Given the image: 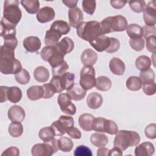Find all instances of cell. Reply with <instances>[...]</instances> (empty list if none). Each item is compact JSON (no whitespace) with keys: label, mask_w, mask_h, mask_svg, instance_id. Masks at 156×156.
<instances>
[{"label":"cell","mask_w":156,"mask_h":156,"mask_svg":"<svg viewBox=\"0 0 156 156\" xmlns=\"http://www.w3.org/2000/svg\"><path fill=\"white\" fill-rule=\"evenodd\" d=\"M55 46L61 54L65 55L66 54L70 53L73 50L74 48V43L70 38L65 37L62 38Z\"/></svg>","instance_id":"7402d4cb"},{"label":"cell","mask_w":156,"mask_h":156,"mask_svg":"<svg viewBox=\"0 0 156 156\" xmlns=\"http://www.w3.org/2000/svg\"><path fill=\"white\" fill-rule=\"evenodd\" d=\"M42 59L48 62L52 68L64 61L65 55L61 54L56 46H46L43 48L40 52Z\"/></svg>","instance_id":"5b68a950"},{"label":"cell","mask_w":156,"mask_h":156,"mask_svg":"<svg viewBox=\"0 0 156 156\" xmlns=\"http://www.w3.org/2000/svg\"><path fill=\"white\" fill-rule=\"evenodd\" d=\"M110 4L112 7L116 9H120L123 8L126 4L127 2L126 1H122V0H117V1H110Z\"/></svg>","instance_id":"91938a15"},{"label":"cell","mask_w":156,"mask_h":156,"mask_svg":"<svg viewBox=\"0 0 156 156\" xmlns=\"http://www.w3.org/2000/svg\"><path fill=\"white\" fill-rule=\"evenodd\" d=\"M55 13L53 8L48 6L43 7L37 12L36 17L38 22L45 23L51 21L55 18Z\"/></svg>","instance_id":"5bb4252c"},{"label":"cell","mask_w":156,"mask_h":156,"mask_svg":"<svg viewBox=\"0 0 156 156\" xmlns=\"http://www.w3.org/2000/svg\"><path fill=\"white\" fill-rule=\"evenodd\" d=\"M8 132L10 136L18 138L22 135L23 133V126L21 122H12L9 126Z\"/></svg>","instance_id":"f35d334b"},{"label":"cell","mask_w":156,"mask_h":156,"mask_svg":"<svg viewBox=\"0 0 156 156\" xmlns=\"http://www.w3.org/2000/svg\"><path fill=\"white\" fill-rule=\"evenodd\" d=\"M91 143L97 147H102L105 146L108 142V137L104 133L96 132L93 133L90 137Z\"/></svg>","instance_id":"4316f807"},{"label":"cell","mask_w":156,"mask_h":156,"mask_svg":"<svg viewBox=\"0 0 156 156\" xmlns=\"http://www.w3.org/2000/svg\"><path fill=\"white\" fill-rule=\"evenodd\" d=\"M66 133L73 139H80L82 137V133L79 129L76 127H70L66 130Z\"/></svg>","instance_id":"9f6ffc18"},{"label":"cell","mask_w":156,"mask_h":156,"mask_svg":"<svg viewBox=\"0 0 156 156\" xmlns=\"http://www.w3.org/2000/svg\"><path fill=\"white\" fill-rule=\"evenodd\" d=\"M77 1L74 0H63L62 2L66 6L69 7L70 9L76 7L77 4Z\"/></svg>","instance_id":"be15d7a7"},{"label":"cell","mask_w":156,"mask_h":156,"mask_svg":"<svg viewBox=\"0 0 156 156\" xmlns=\"http://www.w3.org/2000/svg\"><path fill=\"white\" fill-rule=\"evenodd\" d=\"M50 28L57 30L62 35H66L68 34L71 30L69 24L63 20H56L54 21L52 23Z\"/></svg>","instance_id":"e575fe53"},{"label":"cell","mask_w":156,"mask_h":156,"mask_svg":"<svg viewBox=\"0 0 156 156\" xmlns=\"http://www.w3.org/2000/svg\"><path fill=\"white\" fill-rule=\"evenodd\" d=\"M69 66L66 61H63L55 66L52 68V76H60L63 73H66L68 69Z\"/></svg>","instance_id":"f6af8a7d"},{"label":"cell","mask_w":156,"mask_h":156,"mask_svg":"<svg viewBox=\"0 0 156 156\" xmlns=\"http://www.w3.org/2000/svg\"><path fill=\"white\" fill-rule=\"evenodd\" d=\"M142 88L144 93L147 96H152L156 92V84L155 82L144 83L142 84Z\"/></svg>","instance_id":"7dc6e473"},{"label":"cell","mask_w":156,"mask_h":156,"mask_svg":"<svg viewBox=\"0 0 156 156\" xmlns=\"http://www.w3.org/2000/svg\"><path fill=\"white\" fill-rule=\"evenodd\" d=\"M4 44L15 49L18 45V40L16 36H10L4 38Z\"/></svg>","instance_id":"11a10c76"},{"label":"cell","mask_w":156,"mask_h":156,"mask_svg":"<svg viewBox=\"0 0 156 156\" xmlns=\"http://www.w3.org/2000/svg\"><path fill=\"white\" fill-rule=\"evenodd\" d=\"M71 100L67 93H60L57 97V102L61 111L68 115H74L76 112V107Z\"/></svg>","instance_id":"30bf717a"},{"label":"cell","mask_w":156,"mask_h":156,"mask_svg":"<svg viewBox=\"0 0 156 156\" xmlns=\"http://www.w3.org/2000/svg\"><path fill=\"white\" fill-rule=\"evenodd\" d=\"M142 27L143 30V36L145 39L151 35H155L156 34L155 26H149L145 25Z\"/></svg>","instance_id":"6f0895ef"},{"label":"cell","mask_w":156,"mask_h":156,"mask_svg":"<svg viewBox=\"0 0 156 156\" xmlns=\"http://www.w3.org/2000/svg\"><path fill=\"white\" fill-rule=\"evenodd\" d=\"M109 68L113 74L121 76L125 71L126 66L122 60L117 57H113L109 62Z\"/></svg>","instance_id":"44dd1931"},{"label":"cell","mask_w":156,"mask_h":156,"mask_svg":"<svg viewBox=\"0 0 156 156\" xmlns=\"http://www.w3.org/2000/svg\"><path fill=\"white\" fill-rule=\"evenodd\" d=\"M43 89V99H49L52 98L55 93L53 86L50 83H44L41 85Z\"/></svg>","instance_id":"681fc988"},{"label":"cell","mask_w":156,"mask_h":156,"mask_svg":"<svg viewBox=\"0 0 156 156\" xmlns=\"http://www.w3.org/2000/svg\"><path fill=\"white\" fill-rule=\"evenodd\" d=\"M62 35V34L57 30L50 28L46 32L44 38V43L46 46H55L59 43Z\"/></svg>","instance_id":"d6986e66"},{"label":"cell","mask_w":156,"mask_h":156,"mask_svg":"<svg viewBox=\"0 0 156 156\" xmlns=\"http://www.w3.org/2000/svg\"><path fill=\"white\" fill-rule=\"evenodd\" d=\"M83 10L88 15H93L94 13L96 7V2L95 1L83 0L82 2Z\"/></svg>","instance_id":"ee69618b"},{"label":"cell","mask_w":156,"mask_h":156,"mask_svg":"<svg viewBox=\"0 0 156 156\" xmlns=\"http://www.w3.org/2000/svg\"><path fill=\"white\" fill-rule=\"evenodd\" d=\"M108 155H122V151L116 147H114L113 149L109 151Z\"/></svg>","instance_id":"e7e4bbea"},{"label":"cell","mask_w":156,"mask_h":156,"mask_svg":"<svg viewBox=\"0 0 156 156\" xmlns=\"http://www.w3.org/2000/svg\"><path fill=\"white\" fill-rule=\"evenodd\" d=\"M111 39V43L109 48L105 51L107 53H114L118 51L120 47V43L119 41L115 38V37H110Z\"/></svg>","instance_id":"db71d44e"},{"label":"cell","mask_w":156,"mask_h":156,"mask_svg":"<svg viewBox=\"0 0 156 156\" xmlns=\"http://www.w3.org/2000/svg\"><path fill=\"white\" fill-rule=\"evenodd\" d=\"M9 119L12 122H22L26 116L24 110L20 105H12L8 110Z\"/></svg>","instance_id":"9a60e30c"},{"label":"cell","mask_w":156,"mask_h":156,"mask_svg":"<svg viewBox=\"0 0 156 156\" xmlns=\"http://www.w3.org/2000/svg\"><path fill=\"white\" fill-rule=\"evenodd\" d=\"M130 46L136 51H142L144 48V40L143 37L137 38H130L129 40Z\"/></svg>","instance_id":"bcb514c9"},{"label":"cell","mask_w":156,"mask_h":156,"mask_svg":"<svg viewBox=\"0 0 156 156\" xmlns=\"http://www.w3.org/2000/svg\"><path fill=\"white\" fill-rule=\"evenodd\" d=\"M15 79L18 83L21 85H26L29 82L30 76L26 69H22L19 73L15 74Z\"/></svg>","instance_id":"ab89813d"},{"label":"cell","mask_w":156,"mask_h":156,"mask_svg":"<svg viewBox=\"0 0 156 156\" xmlns=\"http://www.w3.org/2000/svg\"><path fill=\"white\" fill-rule=\"evenodd\" d=\"M21 62L15 58H0V71L4 74H16L22 69Z\"/></svg>","instance_id":"ba28073f"},{"label":"cell","mask_w":156,"mask_h":156,"mask_svg":"<svg viewBox=\"0 0 156 156\" xmlns=\"http://www.w3.org/2000/svg\"><path fill=\"white\" fill-rule=\"evenodd\" d=\"M95 70L92 66H84L80 72V85L85 90L93 88L96 84Z\"/></svg>","instance_id":"52a82bcc"},{"label":"cell","mask_w":156,"mask_h":156,"mask_svg":"<svg viewBox=\"0 0 156 156\" xmlns=\"http://www.w3.org/2000/svg\"><path fill=\"white\" fill-rule=\"evenodd\" d=\"M55 136V132L51 126L44 127L41 129L38 133L39 138L43 142H48L54 138Z\"/></svg>","instance_id":"d590c367"},{"label":"cell","mask_w":156,"mask_h":156,"mask_svg":"<svg viewBox=\"0 0 156 156\" xmlns=\"http://www.w3.org/2000/svg\"><path fill=\"white\" fill-rule=\"evenodd\" d=\"M102 35L114 32L124 31L128 26L126 18L121 15L108 16L105 18L101 23Z\"/></svg>","instance_id":"3957f363"},{"label":"cell","mask_w":156,"mask_h":156,"mask_svg":"<svg viewBox=\"0 0 156 156\" xmlns=\"http://www.w3.org/2000/svg\"><path fill=\"white\" fill-rule=\"evenodd\" d=\"M113 146L122 151L126 150L129 147L137 146L140 141V136L135 131L120 130L115 134Z\"/></svg>","instance_id":"6da1fadb"},{"label":"cell","mask_w":156,"mask_h":156,"mask_svg":"<svg viewBox=\"0 0 156 156\" xmlns=\"http://www.w3.org/2000/svg\"><path fill=\"white\" fill-rule=\"evenodd\" d=\"M156 1L153 0L146 5L143 11V20L146 26H155L156 23Z\"/></svg>","instance_id":"8fae6325"},{"label":"cell","mask_w":156,"mask_h":156,"mask_svg":"<svg viewBox=\"0 0 156 156\" xmlns=\"http://www.w3.org/2000/svg\"><path fill=\"white\" fill-rule=\"evenodd\" d=\"M129 7L132 11L136 13H141L143 12L146 7V4L144 1L136 0L129 1Z\"/></svg>","instance_id":"b9f144b4"},{"label":"cell","mask_w":156,"mask_h":156,"mask_svg":"<svg viewBox=\"0 0 156 156\" xmlns=\"http://www.w3.org/2000/svg\"><path fill=\"white\" fill-rule=\"evenodd\" d=\"M94 116L90 113H83L79 118V126L85 131H91L93 130V123Z\"/></svg>","instance_id":"cb8c5ba5"},{"label":"cell","mask_w":156,"mask_h":156,"mask_svg":"<svg viewBox=\"0 0 156 156\" xmlns=\"http://www.w3.org/2000/svg\"><path fill=\"white\" fill-rule=\"evenodd\" d=\"M76 29L77 35L81 39L88 42L103 35L100 23L96 21L82 22Z\"/></svg>","instance_id":"7a4b0ae2"},{"label":"cell","mask_w":156,"mask_h":156,"mask_svg":"<svg viewBox=\"0 0 156 156\" xmlns=\"http://www.w3.org/2000/svg\"><path fill=\"white\" fill-rule=\"evenodd\" d=\"M111 43L110 37L105 35H101L94 40L90 42V45L98 52L105 51L110 46Z\"/></svg>","instance_id":"4fadbf2b"},{"label":"cell","mask_w":156,"mask_h":156,"mask_svg":"<svg viewBox=\"0 0 156 156\" xmlns=\"http://www.w3.org/2000/svg\"><path fill=\"white\" fill-rule=\"evenodd\" d=\"M80 60L85 66H93L97 62L98 54L94 50L88 48L82 53Z\"/></svg>","instance_id":"ffe728a7"},{"label":"cell","mask_w":156,"mask_h":156,"mask_svg":"<svg viewBox=\"0 0 156 156\" xmlns=\"http://www.w3.org/2000/svg\"><path fill=\"white\" fill-rule=\"evenodd\" d=\"M126 85L130 91H138L142 88V82L139 77L130 76L127 79Z\"/></svg>","instance_id":"74e56055"},{"label":"cell","mask_w":156,"mask_h":156,"mask_svg":"<svg viewBox=\"0 0 156 156\" xmlns=\"http://www.w3.org/2000/svg\"><path fill=\"white\" fill-rule=\"evenodd\" d=\"M96 88L102 91H107L109 90L112 87V81L107 76H100L96 79Z\"/></svg>","instance_id":"1f68e13d"},{"label":"cell","mask_w":156,"mask_h":156,"mask_svg":"<svg viewBox=\"0 0 156 156\" xmlns=\"http://www.w3.org/2000/svg\"><path fill=\"white\" fill-rule=\"evenodd\" d=\"M68 18L70 26L74 28H77L83 21V12L77 7L69 9L68 10Z\"/></svg>","instance_id":"7c38bea8"},{"label":"cell","mask_w":156,"mask_h":156,"mask_svg":"<svg viewBox=\"0 0 156 156\" xmlns=\"http://www.w3.org/2000/svg\"><path fill=\"white\" fill-rule=\"evenodd\" d=\"M144 134L149 139H155L156 138V124L152 123L147 126L144 129Z\"/></svg>","instance_id":"816d5d0a"},{"label":"cell","mask_w":156,"mask_h":156,"mask_svg":"<svg viewBox=\"0 0 156 156\" xmlns=\"http://www.w3.org/2000/svg\"><path fill=\"white\" fill-rule=\"evenodd\" d=\"M20 155V150L18 147L15 146H11L6 149L4 152L2 153V156H18Z\"/></svg>","instance_id":"680465c9"},{"label":"cell","mask_w":156,"mask_h":156,"mask_svg":"<svg viewBox=\"0 0 156 156\" xmlns=\"http://www.w3.org/2000/svg\"><path fill=\"white\" fill-rule=\"evenodd\" d=\"M142 82V84L144 83L154 82L155 75L154 71L151 68L141 71L139 77Z\"/></svg>","instance_id":"60d3db41"},{"label":"cell","mask_w":156,"mask_h":156,"mask_svg":"<svg viewBox=\"0 0 156 156\" xmlns=\"http://www.w3.org/2000/svg\"><path fill=\"white\" fill-rule=\"evenodd\" d=\"M66 93L73 101L82 100L87 93V90L83 89L78 83H74L71 88L66 90Z\"/></svg>","instance_id":"e0dca14e"},{"label":"cell","mask_w":156,"mask_h":156,"mask_svg":"<svg viewBox=\"0 0 156 156\" xmlns=\"http://www.w3.org/2000/svg\"><path fill=\"white\" fill-rule=\"evenodd\" d=\"M18 0H7L4 3L3 18L15 26L20 22L22 17V12L19 7Z\"/></svg>","instance_id":"277c9868"},{"label":"cell","mask_w":156,"mask_h":156,"mask_svg":"<svg viewBox=\"0 0 156 156\" xmlns=\"http://www.w3.org/2000/svg\"><path fill=\"white\" fill-rule=\"evenodd\" d=\"M155 35H151L146 38V48L148 51L155 54L156 51L155 48Z\"/></svg>","instance_id":"f5cc1de1"},{"label":"cell","mask_w":156,"mask_h":156,"mask_svg":"<svg viewBox=\"0 0 156 156\" xmlns=\"http://www.w3.org/2000/svg\"><path fill=\"white\" fill-rule=\"evenodd\" d=\"M152 61L151 58L144 55H140L137 57L135 60V66L140 71H143L150 68Z\"/></svg>","instance_id":"836d02e7"},{"label":"cell","mask_w":156,"mask_h":156,"mask_svg":"<svg viewBox=\"0 0 156 156\" xmlns=\"http://www.w3.org/2000/svg\"><path fill=\"white\" fill-rule=\"evenodd\" d=\"M103 98L99 93L93 92L90 93L87 98V104L91 109H98L102 104Z\"/></svg>","instance_id":"d4e9b609"},{"label":"cell","mask_w":156,"mask_h":156,"mask_svg":"<svg viewBox=\"0 0 156 156\" xmlns=\"http://www.w3.org/2000/svg\"><path fill=\"white\" fill-rule=\"evenodd\" d=\"M126 33L130 38H137L143 37V27L137 24H130L127 26Z\"/></svg>","instance_id":"d6a6232c"},{"label":"cell","mask_w":156,"mask_h":156,"mask_svg":"<svg viewBox=\"0 0 156 156\" xmlns=\"http://www.w3.org/2000/svg\"><path fill=\"white\" fill-rule=\"evenodd\" d=\"M20 2L29 14H35L40 10V2L37 0H22Z\"/></svg>","instance_id":"4dcf8cb0"},{"label":"cell","mask_w":156,"mask_h":156,"mask_svg":"<svg viewBox=\"0 0 156 156\" xmlns=\"http://www.w3.org/2000/svg\"><path fill=\"white\" fill-rule=\"evenodd\" d=\"M57 140L55 138L50 141L43 143H37L33 146L31 149L33 156H51L58 150Z\"/></svg>","instance_id":"8992f818"},{"label":"cell","mask_w":156,"mask_h":156,"mask_svg":"<svg viewBox=\"0 0 156 156\" xmlns=\"http://www.w3.org/2000/svg\"><path fill=\"white\" fill-rule=\"evenodd\" d=\"M154 144L151 142H144L137 146L135 149L136 156H151L154 153Z\"/></svg>","instance_id":"ac0fdd59"},{"label":"cell","mask_w":156,"mask_h":156,"mask_svg":"<svg viewBox=\"0 0 156 156\" xmlns=\"http://www.w3.org/2000/svg\"><path fill=\"white\" fill-rule=\"evenodd\" d=\"M1 36L5 38L10 36H16V26L6 21L3 17L1 21Z\"/></svg>","instance_id":"603a6c76"},{"label":"cell","mask_w":156,"mask_h":156,"mask_svg":"<svg viewBox=\"0 0 156 156\" xmlns=\"http://www.w3.org/2000/svg\"><path fill=\"white\" fill-rule=\"evenodd\" d=\"M27 96L31 101H37L43 98V89L42 86L34 85L27 90Z\"/></svg>","instance_id":"f546056e"},{"label":"cell","mask_w":156,"mask_h":156,"mask_svg":"<svg viewBox=\"0 0 156 156\" xmlns=\"http://www.w3.org/2000/svg\"><path fill=\"white\" fill-rule=\"evenodd\" d=\"M7 98L12 103H17L20 102L22 98L21 90L18 87H10L7 88Z\"/></svg>","instance_id":"484cf974"},{"label":"cell","mask_w":156,"mask_h":156,"mask_svg":"<svg viewBox=\"0 0 156 156\" xmlns=\"http://www.w3.org/2000/svg\"><path fill=\"white\" fill-rule=\"evenodd\" d=\"M105 118L102 117H98L94 118L93 123V130L96 132H100L104 133V122L105 121Z\"/></svg>","instance_id":"f907efd6"},{"label":"cell","mask_w":156,"mask_h":156,"mask_svg":"<svg viewBox=\"0 0 156 156\" xmlns=\"http://www.w3.org/2000/svg\"><path fill=\"white\" fill-rule=\"evenodd\" d=\"M7 88H8V87H7V86H1L0 87V96H1L0 102L1 103L7 101Z\"/></svg>","instance_id":"94428289"},{"label":"cell","mask_w":156,"mask_h":156,"mask_svg":"<svg viewBox=\"0 0 156 156\" xmlns=\"http://www.w3.org/2000/svg\"><path fill=\"white\" fill-rule=\"evenodd\" d=\"M49 72L48 69L43 66L37 67L34 71V77L38 82L44 83L49 80Z\"/></svg>","instance_id":"83f0119b"},{"label":"cell","mask_w":156,"mask_h":156,"mask_svg":"<svg viewBox=\"0 0 156 156\" xmlns=\"http://www.w3.org/2000/svg\"><path fill=\"white\" fill-rule=\"evenodd\" d=\"M109 151L110 149L104 147H99V149L97 150L96 154L98 156H107L108 155Z\"/></svg>","instance_id":"6125c7cd"},{"label":"cell","mask_w":156,"mask_h":156,"mask_svg":"<svg viewBox=\"0 0 156 156\" xmlns=\"http://www.w3.org/2000/svg\"><path fill=\"white\" fill-rule=\"evenodd\" d=\"M74 155L75 156H91L93 154L89 147L84 145H80L74 150Z\"/></svg>","instance_id":"c3c4849f"},{"label":"cell","mask_w":156,"mask_h":156,"mask_svg":"<svg viewBox=\"0 0 156 156\" xmlns=\"http://www.w3.org/2000/svg\"><path fill=\"white\" fill-rule=\"evenodd\" d=\"M74 74L66 72L59 76V80L63 90H67L74 84Z\"/></svg>","instance_id":"f1b7e54d"},{"label":"cell","mask_w":156,"mask_h":156,"mask_svg":"<svg viewBox=\"0 0 156 156\" xmlns=\"http://www.w3.org/2000/svg\"><path fill=\"white\" fill-rule=\"evenodd\" d=\"M74 121L73 117L62 115L58 120L53 122L51 126L54 129L56 136H62L69 128L74 127Z\"/></svg>","instance_id":"9c48e42d"},{"label":"cell","mask_w":156,"mask_h":156,"mask_svg":"<svg viewBox=\"0 0 156 156\" xmlns=\"http://www.w3.org/2000/svg\"><path fill=\"white\" fill-rule=\"evenodd\" d=\"M57 143L58 149L64 152H70L74 146L71 139L66 136H61L57 140Z\"/></svg>","instance_id":"8d00e7d4"},{"label":"cell","mask_w":156,"mask_h":156,"mask_svg":"<svg viewBox=\"0 0 156 156\" xmlns=\"http://www.w3.org/2000/svg\"><path fill=\"white\" fill-rule=\"evenodd\" d=\"M118 130L117 124L110 119H105L104 126V131L110 135H115Z\"/></svg>","instance_id":"7bdbcfd3"},{"label":"cell","mask_w":156,"mask_h":156,"mask_svg":"<svg viewBox=\"0 0 156 156\" xmlns=\"http://www.w3.org/2000/svg\"><path fill=\"white\" fill-rule=\"evenodd\" d=\"M23 44L24 49L30 52H37L41 46L40 40L36 36H29L25 38Z\"/></svg>","instance_id":"2e32d148"}]
</instances>
